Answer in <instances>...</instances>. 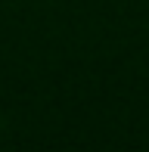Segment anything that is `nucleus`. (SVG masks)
Instances as JSON below:
<instances>
[]
</instances>
